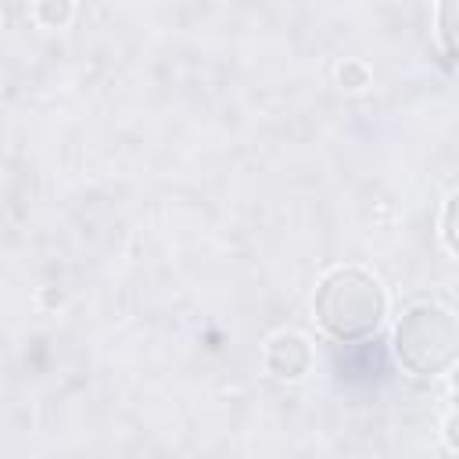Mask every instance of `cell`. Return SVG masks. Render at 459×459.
I'll use <instances>...</instances> for the list:
<instances>
[{"mask_svg": "<svg viewBox=\"0 0 459 459\" xmlns=\"http://www.w3.org/2000/svg\"><path fill=\"white\" fill-rule=\"evenodd\" d=\"M391 344L405 373L420 380L445 377L459 362V319L441 305L420 301L402 312Z\"/></svg>", "mask_w": 459, "mask_h": 459, "instance_id": "2", "label": "cell"}, {"mask_svg": "<svg viewBox=\"0 0 459 459\" xmlns=\"http://www.w3.org/2000/svg\"><path fill=\"white\" fill-rule=\"evenodd\" d=\"M366 79H369V75H366V68H362V65H355V61H348V65L341 68V82H344V86H351V90L366 86Z\"/></svg>", "mask_w": 459, "mask_h": 459, "instance_id": "7", "label": "cell"}, {"mask_svg": "<svg viewBox=\"0 0 459 459\" xmlns=\"http://www.w3.org/2000/svg\"><path fill=\"white\" fill-rule=\"evenodd\" d=\"M265 369L276 380H301L312 369V344L301 333H280L265 348Z\"/></svg>", "mask_w": 459, "mask_h": 459, "instance_id": "3", "label": "cell"}, {"mask_svg": "<svg viewBox=\"0 0 459 459\" xmlns=\"http://www.w3.org/2000/svg\"><path fill=\"white\" fill-rule=\"evenodd\" d=\"M441 240L459 258V190L445 201V212H441Z\"/></svg>", "mask_w": 459, "mask_h": 459, "instance_id": "5", "label": "cell"}, {"mask_svg": "<svg viewBox=\"0 0 459 459\" xmlns=\"http://www.w3.org/2000/svg\"><path fill=\"white\" fill-rule=\"evenodd\" d=\"M36 18L47 29H61L72 18V0H36Z\"/></svg>", "mask_w": 459, "mask_h": 459, "instance_id": "6", "label": "cell"}, {"mask_svg": "<svg viewBox=\"0 0 459 459\" xmlns=\"http://www.w3.org/2000/svg\"><path fill=\"white\" fill-rule=\"evenodd\" d=\"M448 384H452V391L459 394V362H455V366L448 369Z\"/></svg>", "mask_w": 459, "mask_h": 459, "instance_id": "9", "label": "cell"}, {"mask_svg": "<svg viewBox=\"0 0 459 459\" xmlns=\"http://www.w3.org/2000/svg\"><path fill=\"white\" fill-rule=\"evenodd\" d=\"M319 326L337 341H362L377 333V326L387 316V294L380 280L359 265H337L330 269L312 298Z\"/></svg>", "mask_w": 459, "mask_h": 459, "instance_id": "1", "label": "cell"}, {"mask_svg": "<svg viewBox=\"0 0 459 459\" xmlns=\"http://www.w3.org/2000/svg\"><path fill=\"white\" fill-rule=\"evenodd\" d=\"M437 39L459 65V0H437Z\"/></svg>", "mask_w": 459, "mask_h": 459, "instance_id": "4", "label": "cell"}, {"mask_svg": "<svg viewBox=\"0 0 459 459\" xmlns=\"http://www.w3.org/2000/svg\"><path fill=\"white\" fill-rule=\"evenodd\" d=\"M441 434H445V445H448L452 452H459V409H452V412H448V420H445Z\"/></svg>", "mask_w": 459, "mask_h": 459, "instance_id": "8", "label": "cell"}]
</instances>
